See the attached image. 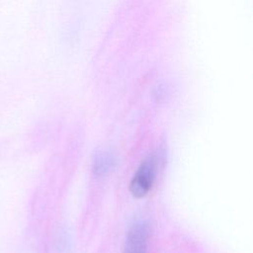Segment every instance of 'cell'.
I'll use <instances>...</instances> for the list:
<instances>
[{
    "label": "cell",
    "mask_w": 253,
    "mask_h": 253,
    "mask_svg": "<svg viewBox=\"0 0 253 253\" xmlns=\"http://www.w3.org/2000/svg\"><path fill=\"white\" fill-rule=\"evenodd\" d=\"M156 176V158L154 155L147 156L133 175L129 191L135 198H142L150 191Z\"/></svg>",
    "instance_id": "1"
},
{
    "label": "cell",
    "mask_w": 253,
    "mask_h": 253,
    "mask_svg": "<svg viewBox=\"0 0 253 253\" xmlns=\"http://www.w3.org/2000/svg\"><path fill=\"white\" fill-rule=\"evenodd\" d=\"M147 241V225L142 222H136L127 232L124 253H146Z\"/></svg>",
    "instance_id": "2"
}]
</instances>
